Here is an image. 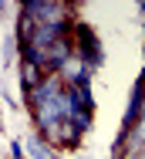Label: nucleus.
Wrapping results in <instances>:
<instances>
[{"mask_svg":"<svg viewBox=\"0 0 145 159\" xmlns=\"http://www.w3.org/2000/svg\"><path fill=\"white\" fill-rule=\"evenodd\" d=\"M74 54L88 64V68H98L101 64V41L94 37V31L81 24V20H74Z\"/></svg>","mask_w":145,"mask_h":159,"instance_id":"1","label":"nucleus"},{"mask_svg":"<svg viewBox=\"0 0 145 159\" xmlns=\"http://www.w3.org/2000/svg\"><path fill=\"white\" fill-rule=\"evenodd\" d=\"M41 81H44V71H41L37 64L20 61V85H24V95H27V92H34V88H37Z\"/></svg>","mask_w":145,"mask_h":159,"instance_id":"2","label":"nucleus"},{"mask_svg":"<svg viewBox=\"0 0 145 159\" xmlns=\"http://www.w3.org/2000/svg\"><path fill=\"white\" fill-rule=\"evenodd\" d=\"M27 149L34 159H54V149H51V142L44 139V135H30L27 139Z\"/></svg>","mask_w":145,"mask_h":159,"instance_id":"3","label":"nucleus"},{"mask_svg":"<svg viewBox=\"0 0 145 159\" xmlns=\"http://www.w3.org/2000/svg\"><path fill=\"white\" fill-rule=\"evenodd\" d=\"M0 10H3V3H0Z\"/></svg>","mask_w":145,"mask_h":159,"instance_id":"4","label":"nucleus"}]
</instances>
